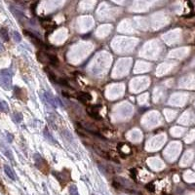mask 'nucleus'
Listing matches in <instances>:
<instances>
[{
	"instance_id": "dca6fc26",
	"label": "nucleus",
	"mask_w": 195,
	"mask_h": 195,
	"mask_svg": "<svg viewBox=\"0 0 195 195\" xmlns=\"http://www.w3.org/2000/svg\"><path fill=\"white\" fill-rule=\"evenodd\" d=\"M61 135H63V137H65L66 141H68L69 143H73V136H72V134L69 132V131L63 130V132H61Z\"/></svg>"
},
{
	"instance_id": "4be33fe9",
	"label": "nucleus",
	"mask_w": 195,
	"mask_h": 195,
	"mask_svg": "<svg viewBox=\"0 0 195 195\" xmlns=\"http://www.w3.org/2000/svg\"><path fill=\"white\" fill-rule=\"evenodd\" d=\"M14 117H15V119H16V122H18V123H20V121L22 120V116L20 113H15Z\"/></svg>"
},
{
	"instance_id": "9d476101",
	"label": "nucleus",
	"mask_w": 195,
	"mask_h": 195,
	"mask_svg": "<svg viewBox=\"0 0 195 195\" xmlns=\"http://www.w3.org/2000/svg\"><path fill=\"white\" fill-rule=\"evenodd\" d=\"M53 174H54V176H56V178L59 180V183H61V185H63V182H65V184H66V182L69 180V178H65V172H61V173H55V172H54Z\"/></svg>"
},
{
	"instance_id": "f257e3e1",
	"label": "nucleus",
	"mask_w": 195,
	"mask_h": 195,
	"mask_svg": "<svg viewBox=\"0 0 195 195\" xmlns=\"http://www.w3.org/2000/svg\"><path fill=\"white\" fill-rule=\"evenodd\" d=\"M36 56H37L38 61L42 63H50L52 65H59V59L55 55L49 54V53H46L43 51H39L37 52Z\"/></svg>"
},
{
	"instance_id": "423d86ee",
	"label": "nucleus",
	"mask_w": 195,
	"mask_h": 195,
	"mask_svg": "<svg viewBox=\"0 0 195 195\" xmlns=\"http://www.w3.org/2000/svg\"><path fill=\"white\" fill-rule=\"evenodd\" d=\"M24 33L26 34V35L29 39H30L31 42H32L33 44H35L36 46H38V47H41V48H49V47H50V46L46 45L44 42H42V41H41L38 37H36V36L34 35V34H32L31 32H29V31L24 30Z\"/></svg>"
},
{
	"instance_id": "2eb2a0df",
	"label": "nucleus",
	"mask_w": 195,
	"mask_h": 195,
	"mask_svg": "<svg viewBox=\"0 0 195 195\" xmlns=\"http://www.w3.org/2000/svg\"><path fill=\"white\" fill-rule=\"evenodd\" d=\"M46 72H47V74H48V78L51 80L53 83H54V84H59V78L57 77V75H55L54 73L51 71V70H48V69H46Z\"/></svg>"
},
{
	"instance_id": "7ed1b4c3",
	"label": "nucleus",
	"mask_w": 195,
	"mask_h": 195,
	"mask_svg": "<svg viewBox=\"0 0 195 195\" xmlns=\"http://www.w3.org/2000/svg\"><path fill=\"white\" fill-rule=\"evenodd\" d=\"M43 95H44V98H45L46 102H47L48 104L51 105L52 107L63 106V104H61V102L59 100V98L54 97L51 93H49V92H44V94H43Z\"/></svg>"
},
{
	"instance_id": "20e7f679",
	"label": "nucleus",
	"mask_w": 195,
	"mask_h": 195,
	"mask_svg": "<svg viewBox=\"0 0 195 195\" xmlns=\"http://www.w3.org/2000/svg\"><path fill=\"white\" fill-rule=\"evenodd\" d=\"M34 161H35L36 167H37L40 171H42L43 173L47 174V171H48V169H49V165L47 164L45 159H43L39 154H35L34 155Z\"/></svg>"
},
{
	"instance_id": "b1692460",
	"label": "nucleus",
	"mask_w": 195,
	"mask_h": 195,
	"mask_svg": "<svg viewBox=\"0 0 195 195\" xmlns=\"http://www.w3.org/2000/svg\"><path fill=\"white\" fill-rule=\"evenodd\" d=\"M3 50H4V47H3V46H2L1 43H0V52H2V51H3Z\"/></svg>"
},
{
	"instance_id": "a211bd4d",
	"label": "nucleus",
	"mask_w": 195,
	"mask_h": 195,
	"mask_svg": "<svg viewBox=\"0 0 195 195\" xmlns=\"http://www.w3.org/2000/svg\"><path fill=\"white\" fill-rule=\"evenodd\" d=\"M0 111L2 112H8L9 111V105L6 102L0 100Z\"/></svg>"
},
{
	"instance_id": "f3484780",
	"label": "nucleus",
	"mask_w": 195,
	"mask_h": 195,
	"mask_svg": "<svg viewBox=\"0 0 195 195\" xmlns=\"http://www.w3.org/2000/svg\"><path fill=\"white\" fill-rule=\"evenodd\" d=\"M0 37L3 39L5 42H8L9 41V33H8V30H7L5 27H2V28L0 29Z\"/></svg>"
},
{
	"instance_id": "4468645a",
	"label": "nucleus",
	"mask_w": 195,
	"mask_h": 195,
	"mask_svg": "<svg viewBox=\"0 0 195 195\" xmlns=\"http://www.w3.org/2000/svg\"><path fill=\"white\" fill-rule=\"evenodd\" d=\"M4 171H5L6 175L9 176V178H11V180H16V176H15V173L13 172V170L10 168V167L8 166V165H5L4 166Z\"/></svg>"
},
{
	"instance_id": "aec40b11",
	"label": "nucleus",
	"mask_w": 195,
	"mask_h": 195,
	"mask_svg": "<svg viewBox=\"0 0 195 195\" xmlns=\"http://www.w3.org/2000/svg\"><path fill=\"white\" fill-rule=\"evenodd\" d=\"M145 188L147 189L149 192H154L155 191V186H154V184H153L152 182H151V183H147V184L145 185Z\"/></svg>"
},
{
	"instance_id": "0eeeda50",
	"label": "nucleus",
	"mask_w": 195,
	"mask_h": 195,
	"mask_svg": "<svg viewBox=\"0 0 195 195\" xmlns=\"http://www.w3.org/2000/svg\"><path fill=\"white\" fill-rule=\"evenodd\" d=\"M77 98H78V100H79L80 102H91V100H92L91 94L86 93V92H80V93L78 94Z\"/></svg>"
},
{
	"instance_id": "f03ea898",
	"label": "nucleus",
	"mask_w": 195,
	"mask_h": 195,
	"mask_svg": "<svg viewBox=\"0 0 195 195\" xmlns=\"http://www.w3.org/2000/svg\"><path fill=\"white\" fill-rule=\"evenodd\" d=\"M0 83L5 89H10L12 85V75L8 69L0 70Z\"/></svg>"
},
{
	"instance_id": "f8f14e48",
	"label": "nucleus",
	"mask_w": 195,
	"mask_h": 195,
	"mask_svg": "<svg viewBox=\"0 0 195 195\" xmlns=\"http://www.w3.org/2000/svg\"><path fill=\"white\" fill-rule=\"evenodd\" d=\"M41 24H42L43 27H44L45 29H51V30H53V29L56 27V24H55L53 20H42L41 22Z\"/></svg>"
},
{
	"instance_id": "ddd939ff",
	"label": "nucleus",
	"mask_w": 195,
	"mask_h": 195,
	"mask_svg": "<svg viewBox=\"0 0 195 195\" xmlns=\"http://www.w3.org/2000/svg\"><path fill=\"white\" fill-rule=\"evenodd\" d=\"M15 95H16V97L19 98L20 100H24V98L26 96V94L24 89H20L19 87H15Z\"/></svg>"
},
{
	"instance_id": "393cba45",
	"label": "nucleus",
	"mask_w": 195,
	"mask_h": 195,
	"mask_svg": "<svg viewBox=\"0 0 195 195\" xmlns=\"http://www.w3.org/2000/svg\"><path fill=\"white\" fill-rule=\"evenodd\" d=\"M163 195H168V194H163Z\"/></svg>"
},
{
	"instance_id": "6e6552de",
	"label": "nucleus",
	"mask_w": 195,
	"mask_h": 195,
	"mask_svg": "<svg viewBox=\"0 0 195 195\" xmlns=\"http://www.w3.org/2000/svg\"><path fill=\"white\" fill-rule=\"evenodd\" d=\"M117 149H118L119 153L120 154H129L131 152V148L129 145H127V144H124V143H118L117 144Z\"/></svg>"
},
{
	"instance_id": "1a4fd4ad",
	"label": "nucleus",
	"mask_w": 195,
	"mask_h": 195,
	"mask_svg": "<svg viewBox=\"0 0 195 195\" xmlns=\"http://www.w3.org/2000/svg\"><path fill=\"white\" fill-rule=\"evenodd\" d=\"M94 149H95L96 151H97V153L100 156H102V158H104V159H106V160H110L112 159L111 158V156L110 154H109L107 151H105L104 149H102V148H100L98 146H94Z\"/></svg>"
},
{
	"instance_id": "9b49d317",
	"label": "nucleus",
	"mask_w": 195,
	"mask_h": 195,
	"mask_svg": "<svg viewBox=\"0 0 195 195\" xmlns=\"http://www.w3.org/2000/svg\"><path fill=\"white\" fill-rule=\"evenodd\" d=\"M43 134H44V137H46V139H47V141H49L50 143L54 144V145H56V144L58 143H57L56 139H55L54 137H53V136L51 135V133H50L49 131H48L47 128H45V129H44V131H43Z\"/></svg>"
},
{
	"instance_id": "412c9836",
	"label": "nucleus",
	"mask_w": 195,
	"mask_h": 195,
	"mask_svg": "<svg viewBox=\"0 0 195 195\" xmlns=\"http://www.w3.org/2000/svg\"><path fill=\"white\" fill-rule=\"evenodd\" d=\"M13 35H14V39H15L16 42H20V41H22V36L20 35L19 32H17V31H14Z\"/></svg>"
},
{
	"instance_id": "5701e85b",
	"label": "nucleus",
	"mask_w": 195,
	"mask_h": 195,
	"mask_svg": "<svg viewBox=\"0 0 195 195\" xmlns=\"http://www.w3.org/2000/svg\"><path fill=\"white\" fill-rule=\"evenodd\" d=\"M130 173H131V176H132V178H134V180H137V178H136V176H137V170L136 169H132L130 171Z\"/></svg>"
},
{
	"instance_id": "39448f33",
	"label": "nucleus",
	"mask_w": 195,
	"mask_h": 195,
	"mask_svg": "<svg viewBox=\"0 0 195 195\" xmlns=\"http://www.w3.org/2000/svg\"><path fill=\"white\" fill-rule=\"evenodd\" d=\"M86 112L88 113L89 116L95 119V120H100L102 119V116L100 115V106H96V105L87 106Z\"/></svg>"
},
{
	"instance_id": "6ab92c4d",
	"label": "nucleus",
	"mask_w": 195,
	"mask_h": 195,
	"mask_svg": "<svg viewBox=\"0 0 195 195\" xmlns=\"http://www.w3.org/2000/svg\"><path fill=\"white\" fill-rule=\"evenodd\" d=\"M69 193H70V195H79L78 194L76 185H71V186L69 187Z\"/></svg>"
}]
</instances>
